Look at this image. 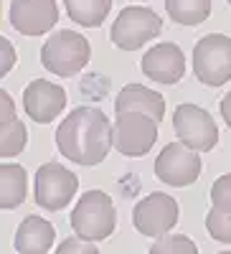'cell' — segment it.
I'll use <instances>...</instances> for the list:
<instances>
[{
  "mask_svg": "<svg viewBox=\"0 0 231 254\" xmlns=\"http://www.w3.org/2000/svg\"><path fill=\"white\" fill-rule=\"evenodd\" d=\"M56 145L64 158L76 165H99L112 142V125L97 107H76L56 130Z\"/></svg>",
  "mask_w": 231,
  "mask_h": 254,
  "instance_id": "cell-1",
  "label": "cell"
},
{
  "mask_svg": "<svg viewBox=\"0 0 231 254\" xmlns=\"http://www.w3.org/2000/svg\"><path fill=\"white\" fill-rule=\"evenodd\" d=\"M71 229L79 239L104 242L117 226L115 203L104 190H87L71 211Z\"/></svg>",
  "mask_w": 231,
  "mask_h": 254,
  "instance_id": "cell-2",
  "label": "cell"
},
{
  "mask_svg": "<svg viewBox=\"0 0 231 254\" xmlns=\"http://www.w3.org/2000/svg\"><path fill=\"white\" fill-rule=\"evenodd\" d=\"M92 59L89 41L76 31H56L41 49V64L44 69L56 76H74L79 74Z\"/></svg>",
  "mask_w": 231,
  "mask_h": 254,
  "instance_id": "cell-3",
  "label": "cell"
},
{
  "mask_svg": "<svg viewBox=\"0 0 231 254\" xmlns=\"http://www.w3.org/2000/svg\"><path fill=\"white\" fill-rule=\"evenodd\" d=\"M193 71L206 87H224L231 81V38L221 33L203 36L193 49Z\"/></svg>",
  "mask_w": 231,
  "mask_h": 254,
  "instance_id": "cell-4",
  "label": "cell"
},
{
  "mask_svg": "<svg viewBox=\"0 0 231 254\" xmlns=\"http://www.w3.org/2000/svg\"><path fill=\"white\" fill-rule=\"evenodd\" d=\"M160 31H163V18L158 13H153L150 8L130 5V8H122V13L112 23L110 38L122 51H137L142 44H148Z\"/></svg>",
  "mask_w": 231,
  "mask_h": 254,
  "instance_id": "cell-5",
  "label": "cell"
},
{
  "mask_svg": "<svg viewBox=\"0 0 231 254\" xmlns=\"http://www.w3.org/2000/svg\"><path fill=\"white\" fill-rule=\"evenodd\" d=\"M158 140V122L142 112H122L117 115L112 125V142L115 147L127 155V158H140L153 150Z\"/></svg>",
  "mask_w": 231,
  "mask_h": 254,
  "instance_id": "cell-6",
  "label": "cell"
},
{
  "mask_svg": "<svg viewBox=\"0 0 231 254\" xmlns=\"http://www.w3.org/2000/svg\"><path fill=\"white\" fill-rule=\"evenodd\" d=\"M173 130L178 140L196 153L214 150L219 142V127L214 117L196 104H178L173 115Z\"/></svg>",
  "mask_w": 231,
  "mask_h": 254,
  "instance_id": "cell-7",
  "label": "cell"
},
{
  "mask_svg": "<svg viewBox=\"0 0 231 254\" xmlns=\"http://www.w3.org/2000/svg\"><path fill=\"white\" fill-rule=\"evenodd\" d=\"M79 188L76 176L61 163H46L36 171V203L46 211L66 208Z\"/></svg>",
  "mask_w": 231,
  "mask_h": 254,
  "instance_id": "cell-8",
  "label": "cell"
},
{
  "mask_svg": "<svg viewBox=\"0 0 231 254\" xmlns=\"http://www.w3.org/2000/svg\"><path fill=\"white\" fill-rule=\"evenodd\" d=\"M155 176L168 186H191L201 176V158L183 142H171L155 158Z\"/></svg>",
  "mask_w": 231,
  "mask_h": 254,
  "instance_id": "cell-9",
  "label": "cell"
},
{
  "mask_svg": "<svg viewBox=\"0 0 231 254\" xmlns=\"http://www.w3.org/2000/svg\"><path fill=\"white\" fill-rule=\"evenodd\" d=\"M132 224L142 237H165L178 224V203L168 193H150L145 196L135 211Z\"/></svg>",
  "mask_w": 231,
  "mask_h": 254,
  "instance_id": "cell-10",
  "label": "cell"
},
{
  "mask_svg": "<svg viewBox=\"0 0 231 254\" xmlns=\"http://www.w3.org/2000/svg\"><path fill=\"white\" fill-rule=\"evenodd\" d=\"M10 26L23 36L49 33L58 20L56 0H10Z\"/></svg>",
  "mask_w": 231,
  "mask_h": 254,
  "instance_id": "cell-11",
  "label": "cell"
},
{
  "mask_svg": "<svg viewBox=\"0 0 231 254\" xmlns=\"http://www.w3.org/2000/svg\"><path fill=\"white\" fill-rule=\"evenodd\" d=\"M64 107H66V92L54 81L33 79L23 92V110L38 125L54 122Z\"/></svg>",
  "mask_w": 231,
  "mask_h": 254,
  "instance_id": "cell-12",
  "label": "cell"
},
{
  "mask_svg": "<svg viewBox=\"0 0 231 254\" xmlns=\"http://www.w3.org/2000/svg\"><path fill=\"white\" fill-rule=\"evenodd\" d=\"M140 69L145 76L158 84H175L185 74V59L175 44H158L150 51H145Z\"/></svg>",
  "mask_w": 231,
  "mask_h": 254,
  "instance_id": "cell-13",
  "label": "cell"
},
{
  "mask_svg": "<svg viewBox=\"0 0 231 254\" xmlns=\"http://www.w3.org/2000/svg\"><path fill=\"white\" fill-rule=\"evenodd\" d=\"M115 112L117 115H122V112H142V115L153 117L160 125L163 115H165V99H163V94L142 87V84H127V87H122V92L117 94Z\"/></svg>",
  "mask_w": 231,
  "mask_h": 254,
  "instance_id": "cell-14",
  "label": "cell"
},
{
  "mask_svg": "<svg viewBox=\"0 0 231 254\" xmlns=\"http://www.w3.org/2000/svg\"><path fill=\"white\" fill-rule=\"evenodd\" d=\"M56 229L51 221L41 216H28L20 221L15 231V249L18 254H46L54 244Z\"/></svg>",
  "mask_w": 231,
  "mask_h": 254,
  "instance_id": "cell-15",
  "label": "cell"
},
{
  "mask_svg": "<svg viewBox=\"0 0 231 254\" xmlns=\"http://www.w3.org/2000/svg\"><path fill=\"white\" fill-rule=\"evenodd\" d=\"M28 176L20 165L5 163L0 165V208H15L26 201Z\"/></svg>",
  "mask_w": 231,
  "mask_h": 254,
  "instance_id": "cell-16",
  "label": "cell"
},
{
  "mask_svg": "<svg viewBox=\"0 0 231 254\" xmlns=\"http://www.w3.org/2000/svg\"><path fill=\"white\" fill-rule=\"evenodd\" d=\"M66 15L84 28H97L112 10V0H64Z\"/></svg>",
  "mask_w": 231,
  "mask_h": 254,
  "instance_id": "cell-17",
  "label": "cell"
},
{
  "mask_svg": "<svg viewBox=\"0 0 231 254\" xmlns=\"http://www.w3.org/2000/svg\"><path fill=\"white\" fill-rule=\"evenodd\" d=\"M165 10L180 26H198L211 15V0H165Z\"/></svg>",
  "mask_w": 231,
  "mask_h": 254,
  "instance_id": "cell-18",
  "label": "cell"
},
{
  "mask_svg": "<svg viewBox=\"0 0 231 254\" xmlns=\"http://www.w3.org/2000/svg\"><path fill=\"white\" fill-rule=\"evenodd\" d=\"M28 132H26V125L20 122L18 117L8 125H0V155L3 158H13L26 147Z\"/></svg>",
  "mask_w": 231,
  "mask_h": 254,
  "instance_id": "cell-19",
  "label": "cell"
},
{
  "mask_svg": "<svg viewBox=\"0 0 231 254\" xmlns=\"http://www.w3.org/2000/svg\"><path fill=\"white\" fill-rule=\"evenodd\" d=\"M148 254H198V247L193 244V239H188L183 234H168L160 237Z\"/></svg>",
  "mask_w": 231,
  "mask_h": 254,
  "instance_id": "cell-20",
  "label": "cell"
},
{
  "mask_svg": "<svg viewBox=\"0 0 231 254\" xmlns=\"http://www.w3.org/2000/svg\"><path fill=\"white\" fill-rule=\"evenodd\" d=\"M206 229L211 239L231 244V211H221V208H211L206 216Z\"/></svg>",
  "mask_w": 231,
  "mask_h": 254,
  "instance_id": "cell-21",
  "label": "cell"
},
{
  "mask_svg": "<svg viewBox=\"0 0 231 254\" xmlns=\"http://www.w3.org/2000/svg\"><path fill=\"white\" fill-rule=\"evenodd\" d=\"M211 203H214V208L231 211V173H226V176L214 181V186H211Z\"/></svg>",
  "mask_w": 231,
  "mask_h": 254,
  "instance_id": "cell-22",
  "label": "cell"
},
{
  "mask_svg": "<svg viewBox=\"0 0 231 254\" xmlns=\"http://www.w3.org/2000/svg\"><path fill=\"white\" fill-rule=\"evenodd\" d=\"M56 254H99V249L94 247V242L79 239V237H69L56 247Z\"/></svg>",
  "mask_w": 231,
  "mask_h": 254,
  "instance_id": "cell-23",
  "label": "cell"
},
{
  "mask_svg": "<svg viewBox=\"0 0 231 254\" xmlns=\"http://www.w3.org/2000/svg\"><path fill=\"white\" fill-rule=\"evenodd\" d=\"M0 104H3V112H0V125H8L15 120V107H13V99L8 92H0Z\"/></svg>",
  "mask_w": 231,
  "mask_h": 254,
  "instance_id": "cell-24",
  "label": "cell"
},
{
  "mask_svg": "<svg viewBox=\"0 0 231 254\" xmlns=\"http://www.w3.org/2000/svg\"><path fill=\"white\" fill-rule=\"evenodd\" d=\"M0 46H3V56H5V61H3V69H0V76H5V74L10 71V66H13V59H15V54H13V44H10L8 38L0 41Z\"/></svg>",
  "mask_w": 231,
  "mask_h": 254,
  "instance_id": "cell-25",
  "label": "cell"
},
{
  "mask_svg": "<svg viewBox=\"0 0 231 254\" xmlns=\"http://www.w3.org/2000/svg\"><path fill=\"white\" fill-rule=\"evenodd\" d=\"M219 107H221V117H224V122L231 127V92L221 99V104H219Z\"/></svg>",
  "mask_w": 231,
  "mask_h": 254,
  "instance_id": "cell-26",
  "label": "cell"
},
{
  "mask_svg": "<svg viewBox=\"0 0 231 254\" xmlns=\"http://www.w3.org/2000/svg\"><path fill=\"white\" fill-rule=\"evenodd\" d=\"M221 254H231V252H221Z\"/></svg>",
  "mask_w": 231,
  "mask_h": 254,
  "instance_id": "cell-27",
  "label": "cell"
},
{
  "mask_svg": "<svg viewBox=\"0 0 231 254\" xmlns=\"http://www.w3.org/2000/svg\"><path fill=\"white\" fill-rule=\"evenodd\" d=\"M226 3H229V5H231V0H226Z\"/></svg>",
  "mask_w": 231,
  "mask_h": 254,
  "instance_id": "cell-28",
  "label": "cell"
}]
</instances>
